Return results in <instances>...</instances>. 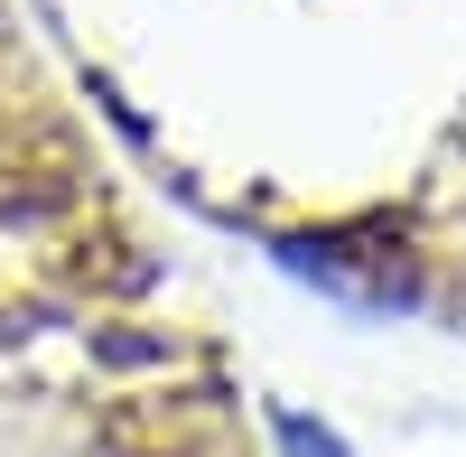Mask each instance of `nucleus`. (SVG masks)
I'll list each match as a JSON object with an SVG mask.
<instances>
[{
	"label": "nucleus",
	"instance_id": "nucleus-1",
	"mask_svg": "<svg viewBox=\"0 0 466 457\" xmlns=\"http://www.w3.org/2000/svg\"><path fill=\"white\" fill-rule=\"evenodd\" d=\"M270 430H280V448H289V457H345V439H336V430H308L299 411H280Z\"/></svg>",
	"mask_w": 466,
	"mask_h": 457
}]
</instances>
